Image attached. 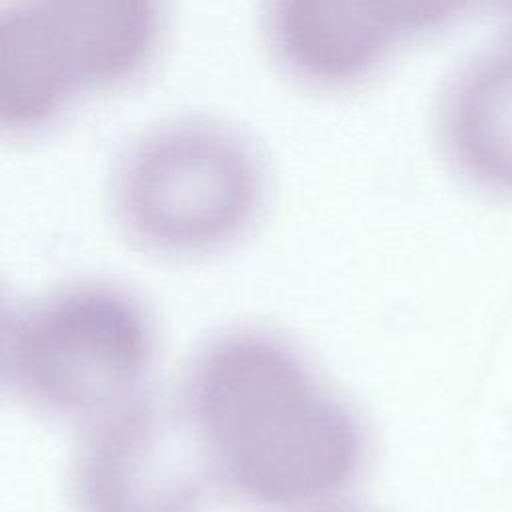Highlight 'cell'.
I'll return each mask as SVG.
<instances>
[{"mask_svg":"<svg viewBox=\"0 0 512 512\" xmlns=\"http://www.w3.org/2000/svg\"><path fill=\"white\" fill-rule=\"evenodd\" d=\"M74 66L86 96L146 80L166 48L170 0H30Z\"/></svg>","mask_w":512,"mask_h":512,"instance_id":"7","label":"cell"},{"mask_svg":"<svg viewBox=\"0 0 512 512\" xmlns=\"http://www.w3.org/2000/svg\"><path fill=\"white\" fill-rule=\"evenodd\" d=\"M78 430L68 470L74 512H204L220 494L178 390L150 386Z\"/></svg>","mask_w":512,"mask_h":512,"instance_id":"4","label":"cell"},{"mask_svg":"<svg viewBox=\"0 0 512 512\" xmlns=\"http://www.w3.org/2000/svg\"><path fill=\"white\" fill-rule=\"evenodd\" d=\"M156 358V320L118 282H66L2 316L4 388L32 412L78 428L148 390Z\"/></svg>","mask_w":512,"mask_h":512,"instance_id":"3","label":"cell"},{"mask_svg":"<svg viewBox=\"0 0 512 512\" xmlns=\"http://www.w3.org/2000/svg\"><path fill=\"white\" fill-rule=\"evenodd\" d=\"M432 140L466 188L512 200V32L446 74L432 106Z\"/></svg>","mask_w":512,"mask_h":512,"instance_id":"6","label":"cell"},{"mask_svg":"<svg viewBox=\"0 0 512 512\" xmlns=\"http://www.w3.org/2000/svg\"><path fill=\"white\" fill-rule=\"evenodd\" d=\"M270 170L240 124L176 114L146 124L116 152L108 206L120 234L164 260H200L240 244L264 214Z\"/></svg>","mask_w":512,"mask_h":512,"instance_id":"2","label":"cell"},{"mask_svg":"<svg viewBox=\"0 0 512 512\" xmlns=\"http://www.w3.org/2000/svg\"><path fill=\"white\" fill-rule=\"evenodd\" d=\"M482 10L504 26V32H512V0H482Z\"/></svg>","mask_w":512,"mask_h":512,"instance_id":"10","label":"cell"},{"mask_svg":"<svg viewBox=\"0 0 512 512\" xmlns=\"http://www.w3.org/2000/svg\"><path fill=\"white\" fill-rule=\"evenodd\" d=\"M316 512H374V510H368V508H362V506H356L352 502H340V504H334V506H328V508H322V510H316Z\"/></svg>","mask_w":512,"mask_h":512,"instance_id":"11","label":"cell"},{"mask_svg":"<svg viewBox=\"0 0 512 512\" xmlns=\"http://www.w3.org/2000/svg\"><path fill=\"white\" fill-rule=\"evenodd\" d=\"M258 36L274 70L316 96L368 86L404 48L376 0H260Z\"/></svg>","mask_w":512,"mask_h":512,"instance_id":"5","label":"cell"},{"mask_svg":"<svg viewBox=\"0 0 512 512\" xmlns=\"http://www.w3.org/2000/svg\"><path fill=\"white\" fill-rule=\"evenodd\" d=\"M86 96L82 82L30 0L0 8V128L6 140L32 144L54 130Z\"/></svg>","mask_w":512,"mask_h":512,"instance_id":"8","label":"cell"},{"mask_svg":"<svg viewBox=\"0 0 512 512\" xmlns=\"http://www.w3.org/2000/svg\"><path fill=\"white\" fill-rule=\"evenodd\" d=\"M176 390L220 494L252 510L316 512L346 502L364 476L360 412L278 332H216Z\"/></svg>","mask_w":512,"mask_h":512,"instance_id":"1","label":"cell"},{"mask_svg":"<svg viewBox=\"0 0 512 512\" xmlns=\"http://www.w3.org/2000/svg\"><path fill=\"white\" fill-rule=\"evenodd\" d=\"M402 46L436 38L482 10V0H376Z\"/></svg>","mask_w":512,"mask_h":512,"instance_id":"9","label":"cell"}]
</instances>
